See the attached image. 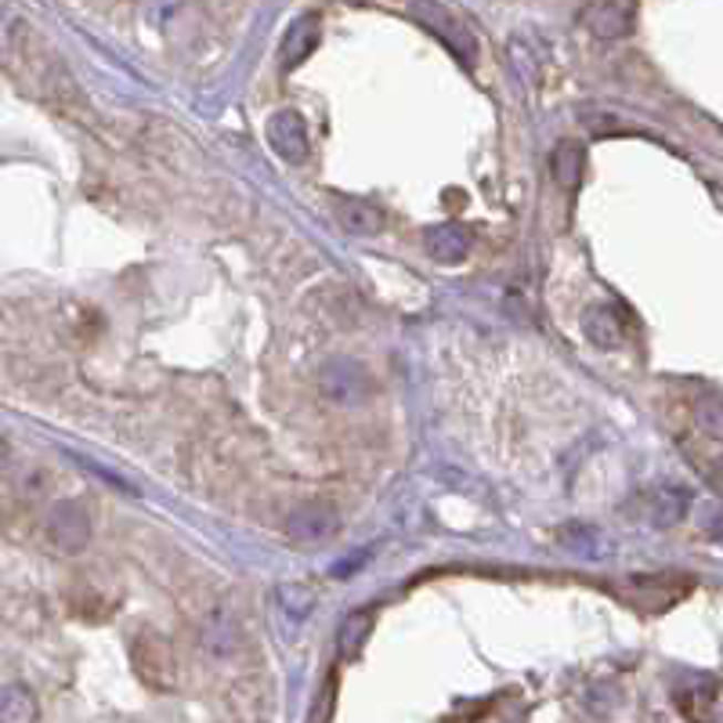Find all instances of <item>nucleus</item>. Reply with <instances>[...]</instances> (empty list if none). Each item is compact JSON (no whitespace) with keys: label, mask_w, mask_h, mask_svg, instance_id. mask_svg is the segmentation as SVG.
Returning a JSON list of instances; mask_svg holds the SVG:
<instances>
[{"label":"nucleus","mask_w":723,"mask_h":723,"mask_svg":"<svg viewBox=\"0 0 723 723\" xmlns=\"http://www.w3.org/2000/svg\"><path fill=\"white\" fill-rule=\"evenodd\" d=\"M319 391L337 405H359L370 399V376L359 362L351 359H333L322 365L319 373Z\"/></svg>","instance_id":"3"},{"label":"nucleus","mask_w":723,"mask_h":723,"mask_svg":"<svg viewBox=\"0 0 723 723\" xmlns=\"http://www.w3.org/2000/svg\"><path fill=\"white\" fill-rule=\"evenodd\" d=\"M550 167H554V182L571 193V188L579 185V177H582V148H579V145H571V142L557 145V148H554Z\"/></svg>","instance_id":"13"},{"label":"nucleus","mask_w":723,"mask_h":723,"mask_svg":"<svg viewBox=\"0 0 723 723\" xmlns=\"http://www.w3.org/2000/svg\"><path fill=\"white\" fill-rule=\"evenodd\" d=\"M694 427L705 438H723V394H705L694 402Z\"/></svg>","instance_id":"14"},{"label":"nucleus","mask_w":723,"mask_h":723,"mask_svg":"<svg viewBox=\"0 0 723 723\" xmlns=\"http://www.w3.org/2000/svg\"><path fill=\"white\" fill-rule=\"evenodd\" d=\"M337 217H340V225H344V231H351V236H373V231H380V225H384L380 210L365 199H344V203H340Z\"/></svg>","instance_id":"11"},{"label":"nucleus","mask_w":723,"mask_h":723,"mask_svg":"<svg viewBox=\"0 0 723 723\" xmlns=\"http://www.w3.org/2000/svg\"><path fill=\"white\" fill-rule=\"evenodd\" d=\"M713 482H716V488H720V493H723V463H720V467H716V474H713Z\"/></svg>","instance_id":"17"},{"label":"nucleus","mask_w":723,"mask_h":723,"mask_svg":"<svg viewBox=\"0 0 723 723\" xmlns=\"http://www.w3.org/2000/svg\"><path fill=\"white\" fill-rule=\"evenodd\" d=\"M268 145H271V153L286 163H304L308 159V127H304V120H300V113L282 109V113L271 116L268 120Z\"/></svg>","instance_id":"5"},{"label":"nucleus","mask_w":723,"mask_h":723,"mask_svg":"<svg viewBox=\"0 0 723 723\" xmlns=\"http://www.w3.org/2000/svg\"><path fill=\"white\" fill-rule=\"evenodd\" d=\"M4 723H37V702H33V694L19 688V684H11L4 691Z\"/></svg>","instance_id":"15"},{"label":"nucleus","mask_w":723,"mask_h":723,"mask_svg":"<svg viewBox=\"0 0 723 723\" xmlns=\"http://www.w3.org/2000/svg\"><path fill=\"white\" fill-rule=\"evenodd\" d=\"M316 48H319V16L308 11V16L293 19V25L282 37V65L286 70H297Z\"/></svg>","instance_id":"9"},{"label":"nucleus","mask_w":723,"mask_h":723,"mask_svg":"<svg viewBox=\"0 0 723 723\" xmlns=\"http://www.w3.org/2000/svg\"><path fill=\"white\" fill-rule=\"evenodd\" d=\"M582 330L597 348H622L630 337V322H626V311L619 304H593L582 316Z\"/></svg>","instance_id":"7"},{"label":"nucleus","mask_w":723,"mask_h":723,"mask_svg":"<svg viewBox=\"0 0 723 723\" xmlns=\"http://www.w3.org/2000/svg\"><path fill=\"white\" fill-rule=\"evenodd\" d=\"M370 633H373V611H351V616L340 622V633H337L340 654H344V659H354L365 640H370Z\"/></svg>","instance_id":"12"},{"label":"nucleus","mask_w":723,"mask_h":723,"mask_svg":"<svg viewBox=\"0 0 723 723\" xmlns=\"http://www.w3.org/2000/svg\"><path fill=\"white\" fill-rule=\"evenodd\" d=\"M622 605L640 608V611H665L673 608L676 600H684L694 590V579L688 576H626L619 582L608 586Z\"/></svg>","instance_id":"1"},{"label":"nucleus","mask_w":723,"mask_h":723,"mask_svg":"<svg viewBox=\"0 0 723 723\" xmlns=\"http://www.w3.org/2000/svg\"><path fill=\"white\" fill-rule=\"evenodd\" d=\"M279 600H282V611H290L293 619L308 616V608L316 605V597H311L308 586H297V582L282 586V590H279Z\"/></svg>","instance_id":"16"},{"label":"nucleus","mask_w":723,"mask_h":723,"mask_svg":"<svg viewBox=\"0 0 723 723\" xmlns=\"http://www.w3.org/2000/svg\"><path fill=\"white\" fill-rule=\"evenodd\" d=\"M340 517L330 503H300V507L290 514L286 521V531H290L293 543H304V547H316V543H326L337 531Z\"/></svg>","instance_id":"4"},{"label":"nucleus","mask_w":723,"mask_h":723,"mask_svg":"<svg viewBox=\"0 0 723 723\" xmlns=\"http://www.w3.org/2000/svg\"><path fill=\"white\" fill-rule=\"evenodd\" d=\"M44 539H48V547L54 554H62V557H73L87 547V539H91V517L87 510L80 507L76 499H62V503H54L51 514H48V521H44Z\"/></svg>","instance_id":"2"},{"label":"nucleus","mask_w":723,"mask_h":723,"mask_svg":"<svg viewBox=\"0 0 723 723\" xmlns=\"http://www.w3.org/2000/svg\"><path fill=\"white\" fill-rule=\"evenodd\" d=\"M688 507H691V496L684 493V488H676V485L651 488V493L637 503V510L644 514L654 528H670V525H676L680 517L688 514Z\"/></svg>","instance_id":"8"},{"label":"nucleus","mask_w":723,"mask_h":723,"mask_svg":"<svg viewBox=\"0 0 723 723\" xmlns=\"http://www.w3.org/2000/svg\"><path fill=\"white\" fill-rule=\"evenodd\" d=\"M471 250V231L463 225H438L427 231V254L438 265H456Z\"/></svg>","instance_id":"10"},{"label":"nucleus","mask_w":723,"mask_h":723,"mask_svg":"<svg viewBox=\"0 0 723 723\" xmlns=\"http://www.w3.org/2000/svg\"><path fill=\"white\" fill-rule=\"evenodd\" d=\"M633 19H637V8L633 4H619V0H600V4H586L582 8V25L593 37H605V40L626 37L633 30Z\"/></svg>","instance_id":"6"}]
</instances>
